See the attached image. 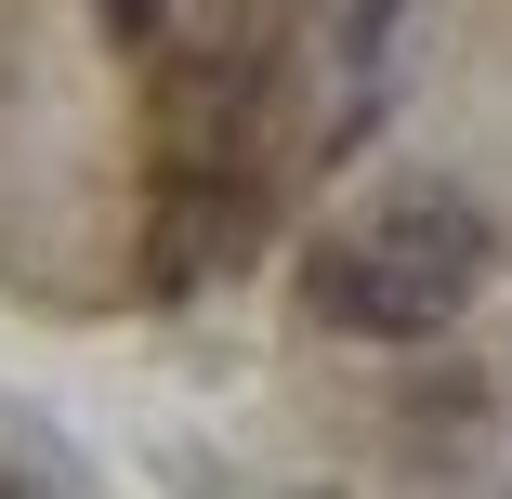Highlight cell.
<instances>
[{
    "instance_id": "6da1fadb",
    "label": "cell",
    "mask_w": 512,
    "mask_h": 499,
    "mask_svg": "<svg viewBox=\"0 0 512 499\" xmlns=\"http://www.w3.org/2000/svg\"><path fill=\"white\" fill-rule=\"evenodd\" d=\"M473 289H486V211L447 197V184L407 197V211H381L368 237H329L302 263L316 329H355V342H434Z\"/></svg>"
},
{
    "instance_id": "7a4b0ae2",
    "label": "cell",
    "mask_w": 512,
    "mask_h": 499,
    "mask_svg": "<svg viewBox=\"0 0 512 499\" xmlns=\"http://www.w3.org/2000/svg\"><path fill=\"white\" fill-rule=\"evenodd\" d=\"M92 14H106L119 40H158V0H92Z\"/></svg>"
}]
</instances>
